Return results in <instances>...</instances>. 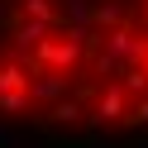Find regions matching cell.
<instances>
[{"mask_svg": "<svg viewBox=\"0 0 148 148\" xmlns=\"http://www.w3.org/2000/svg\"><path fill=\"white\" fill-rule=\"evenodd\" d=\"M48 34H58V24H48V19H29V14H19V24H14V58L34 62V53H38V43L48 38ZM34 72H38V62H34Z\"/></svg>", "mask_w": 148, "mask_h": 148, "instance_id": "cell-4", "label": "cell"}, {"mask_svg": "<svg viewBox=\"0 0 148 148\" xmlns=\"http://www.w3.org/2000/svg\"><path fill=\"white\" fill-rule=\"evenodd\" d=\"M129 100H134V96H129L119 81H105V86L96 91V105L86 110V124H91V129H110V124H119V119L129 115Z\"/></svg>", "mask_w": 148, "mask_h": 148, "instance_id": "cell-3", "label": "cell"}, {"mask_svg": "<svg viewBox=\"0 0 148 148\" xmlns=\"http://www.w3.org/2000/svg\"><path fill=\"white\" fill-rule=\"evenodd\" d=\"M124 124H138V129L148 124V96H134V100H129V115H124Z\"/></svg>", "mask_w": 148, "mask_h": 148, "instance_id": "cell-12", "label": "cell"}, {"mask_svg": "<svg viewBox=\"0 0 148 148\" xmlns=\"http://www.w3.org/2000/svg\"><path fill=\"white\" fill-rule=\"evenodd\" d=\"M24 110H34V96L29 91H0V115H24Z\"/></svg>", "mask_w": 148, "mask_h": 148, "instance_id": "cell-10", "label": "cell"}, {"mask_svg": "<svg viewBox=\"0 0 148 148\" xmlns=\"http://www.w3.org/2000/svg\"><path fill=\"white\" fill-rule=\"evenodd\" d=\"M143 72H148V62H143Z\"/></svg>", "mask_w": 148, "mask_h": 148, "instance_id": "cell-14", "label": "cell"}, {"mask_svg": "<svg viewBox=\"0 0 148 148\" xmlns=\"http://www.w3.org/2000/svg\"><path fill=\"white\" fill-rule=\"evenodd\" d=\"M81 119H86V110H81V100H72V96H62V100L48 105V124H58V129H72V124H81Z\"/></svg>", "mask_w": 148, "mask_h": 148, "instance_id": "cell-7", "label": "cell"}, {"mask_svg": "<svg viewBox=\"0 0 148 148\" xmlns=\"http://www.w3.org/2000/svg\"><path fill=\"white\" fill-rule=\"evenodd\" d=\"M67 91H72V72H58V67H38V72H34V81H29L34 105H43V110H48L53 100H62Z\"/></svg>", "mask_w": 148, "mask_h": 148, "instance_id": "cell-5", "label": "cell"}, {"mask_svg": "<svg viewBox=\"0 0 148 148\" xmlns=\"http://www.w3.org/2000/svg\"><path fill=\"white\" fill-rule=\"evenodd\" d=\"M86 43L81 38H72L67 29L62 34H48V38L38 43V53H34V62H38V67H58V72H77L81 62H86Z\"/></svg>", "mask_w": 148, "mask_h": 148, "instance_id": "cell-1", "label": "cell"}, {"mask_svg": "<svg viewBox=\"0 0 148 148\" xmlns=\"http://www.w3.org/2000/svg\"><path fill=\"white\" fill-rule=\"evenodd\" d=\"M19 14H29V19H48V24H67V14L53 5V0H19Z\"/></svg>", "mask_w": 148, "mask_h": 148, "instance_id": "cell-8", "label": "cell"}, {"mask_svg": "<svg viewBox=\"0 0 148 148\" xmlns=\"http://www.w3.org/2000/svg\"><path fill=\"white\" fill-rule=\"evenodd\" d=\"M0 148H19V134H14V129H5V124H0Z\"/></svg>", "mask_w": 148, "mask_h": 148, "instance_id": "cell-13", "label": "cell"}, {"mask_svg": "<svg viewBox=\"0 0 148 148\" xmlns=\"http://www.w3.org/2000/svg\"><path fill=\"white\" fill-rule=\"evenodd\" d=\"M119 86L129 96H148V72L143 67H119Z\"/></svg>", "mask_w": 148, "mask_h": 148, "instance_id": "cell-11", "label": "cell"}, {"mask_svg": "<svg viewBox=\"0 0 148 148\" xmlns=\"http://www.w3.org/2000/svg\"><path fill=\"white\" fill-rule=\"evenodd\" d=\"M100 48L115 53L119 67H143V62H148V34H138L134 24L124 19V24H115V29L100 34Z\"/></svg>", "mask_w": 148, "mask_h": 148, "instance_id": "cell-2", "label": "cell"}, {"mask_svg": "<svg viewBox=\"0 0 148 148\" xmlns=\"http://www.w3.org/2000/svg\"><path fill=\"white\" fill-rule=\"evenodd\" d=\"M91 24H96L100 34L115 29V24H124V5H119V0H100L96 10H91Z\"/></svg>", "mask_w": 148, "mask_h": 148, "instance_id": "cell-9", "label": "cell"}, {"mask_svg": "<svg viewBox=\"0 0 148 148\" xmlns=\"http://www.w3.org/2000/svg\"><path fill=\"white\" fill-rule=\"evenodd\" d=\"M29 81H34V62L14 58V53L0 62V91H29Z\"/></svg>", "mask_w": 148, "mask_h": 148, "instance_id": "cell-6", "label": "cell"}]
</instances>
